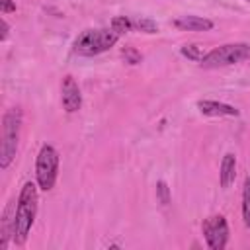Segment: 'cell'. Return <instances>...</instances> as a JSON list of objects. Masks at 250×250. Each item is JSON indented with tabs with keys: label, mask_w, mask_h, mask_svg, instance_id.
<instances>
[{
	"label": "cell",
	"mask_w": 250,
	"mask_h": 250,
	"mask_svg": "<svg viewBox=\"0 0 250 250\" xmlns=\"http://www.w3.org/2000/svg\"><path fill=\"white\" fill-rule=\"evenodd\" d=\"M37 188L33 182H25L18 203H16V217H14V242L16 244H25L29 230L33 227L35 215H37Z\"/></svg>",
	"instance_id": "1"
},
{
	"label": "cell",
	"mask_w": 250,
	"mask_h": 250,
	"mask_svg": "<svg viewBox=\"0 0 250 250\" xmlns=\"http://www.w3.org/2000/svg\"><path fill=\"white\" fill-rule=\"evenodd\" d=\"M21 127V109L10 107L2 115V137H0V168L6 170L16 158L18 139Z\"/></svg>",
	"instance_id": "2"
},
{
	"label": "cell",
	"mask_w": 250,
	"mask_h": 250,
	"mask_svg": "<svg viewBox=\"0 0 250 250\" xmlns=\"http://www.w3.org/2000/svg\"><path fill=\"white\" fill-rule=\"evenodd\" d=\"M117 41L119 33H115L113 29H86L74 39L72 53L80 57H96L109 51Z\"/></svg>",
	"instance_id": "3"
},
{
	"label": "cell",
	"mask_w": 250,
	"mask_h": 250,
	"mask_svg": "<svg viewBox=\"0 0 250 250\" xmlns=\"http://www.w3.org/2000/svg\"><path fill=\"white\" fill-rule=\"evenodd\" d=\"M250 59V45L248 43H227L221 47L211 49L205 53V57L199 61L203 68H219V66H229L236 64L240 61Z\"/></svg>",
	"instance_id": "4"
},
{
	"label": "cell",
	"mask_w": 250,
	"mask_h": 250,
	"mask_svg": "<svg viewBox=\"0 0 250 250\" xmlns=\"http://www.w3.org/2000/svg\"><path fill=\"white\" fill-rule=\"evenodd\" d=\"M57 174H59V152L55 146L51 145H43L37 160H35V180L37 186L43 191H49L55 188L57 182Z\"/></svg>",
	"instance_id": "5"
},
{
	"label": "cell",
	"mask_w": 250,
	"mask_h": 250,
	"mask_svg": "<svg viewBox=\"0 0 250 250\" xmlns=\"http://www.w3.org/2000/svg\"><path fill=\"white\" fill-rule=\"evenodd\" d=\"M201 232L205 238V244L211 250H223L229 242V225L223 215H213L203 221Z\"/></svg>",
	"instance_id": "6"
},
{
	"label": "cell",
	"mask_w": 250,
	"mask_h": 250,
	"mask_svg": "<svg viewBox=\"0 0 250 250\" xmlns=\"http://www.w3.org/2000/svg\"><path fill=\"white\" fill-rule=\"evenodd\" d=\"M61 102L66 113H74L80 109L82 105V94L80 88L76 84V80L72 76H64L62 84H61Z\"/></svg>",
	"instance_id": "7"
},
{
	"label": "cell",
	"mask_w": 250,
	"mask_h": 250,
	"mask_svg": "<svg viewBox=\"0 0 250 250\" xmlns=\"http://www.w3.org/2000/svg\"><path fill=\"white\" fill-rule=\"evenodd\" d=\"M172 23L180 31H211L213 29V21L201 16H180Z\"/></svg>",
	"instance_id": "8"
},
{
	"label": "cell",
	"mask_w": 250,
	"mask_h": 250,
	"mask_svg": "<svg viewBox=\"0 0 250 250\" xmlns=\"http://www.w3.org/2000/svg\"><path fill=\"white\" fill-rule=\"evenodd\" d=\"M197 107L203 115H211V117H223V115H229V117H236L238 115V109L234 105H229V104H223V102H215V100H201L197 102Z\"/></svg>",
	"instance_id": "9"
},
{
	"label": "cell",
	"mask_w": 250,
	"mask_h": 250,
	"mask_svg": "<svg viewBox=\"0 0 250 250\" xmlns=\"http://www.w3.org/2000/svg\"><path fill=\"white\" fill-rule=\"evenodd\" d=\"M14 217H16V203L10 201L4 209L2 223H0V250L8 248V242L14 240Z\"/></svg>",
	"instance_id": "10"
},
{
	"label": "cell",
	"mask_w": 250,
	"mask_h": 250,
	"mask_svg": "<svg viewBox=\"0 0 250 250\" xmlns=\"http://www.w3.org/2000/svg\"><path fill=\"white\" fill-rule=\"evenodd\" d=\"M236 178V156L232 152H227L223 156L221 162V172H219V180H221V188H230V184Z\"/></svg>",
	"instance_id": "11"
},
{
	"label": "cell",
	"mask_w": 250,
	"mask_h": 250,
	"mask_svg": "<svg viewBox=\"0 0 250 250\" xmlns=\"http://www.w3.org/2000/svg\"><path fill=\"white\" fill-rule=\"evenodd\" d=\"M242 219L244 225L250 229V176L244 180V189H242Z\"/></svg>",
	"instance_id": "12"
},
{
	"label": "cell",
	"mask_w": 250,
	"mask_h": 250,
	"mask_svg": "<svg viewBox=\"0 0 250 250\" xmlns=\"http://www.w3.org/2000/svg\"><path fill=\"white\" fill-rule=\"evenodd\" d=\"M111 29L115 31V33H127V31H133L135 27H133V20H129L127 16H115L113 20H111Z\"/></svg>",
	"instance_id": "13"
},
{
	"label": "cell",
	"mask_w": 250,
	"mask_h": 250,
	"mask_svg": "<svg viewBox=\"0 0 250 250\" xmlns=\"http://www.w3.org/2000/svg\"><path fill=\"white\" fill-rule=\"evenodd\" d=\"M180 53L184 55V57H188V59H191V61H201L203 57H205V53H203V49L199 47V45H195V43H191V45H184L182 49H180Z\"/></svg>",
	"instance_id": "14"
},
{
	"label": "cell",
	"mask_w": 250,
	"mask_h": 250,
	"mask_svg": "<svg viewBox=\"0 0 250 250\" xmlns=\"http://www.w3.org/2000/svg\"><path fill=\"white\" fill-rule=\"evenodd\" d=\"M133 27L139 29V31H145V33H156L158 31V25L152 20H146V18L133 20Z\"/></svg>",
	"instance_id": "15"
},
{
	"label": "cell",
	"mask_w": 250,
	"mask_h": 250,
	"mask_svg": "<svg viewBox=\"0 0 250 250\" xmlns=\"http://www.w3.org/2000/svg\"><path fill=\"white\" fill-rule=\"evenodd\" d=\"M121 57H123V61H125L127 64H139V62L143 61V55H141L135 47H123V49H121Z\"/></svg>",
	"instance_id": "16"
},
{
	"label": "cell",
	"mask_w": 250,
	"mask_h": 250,
	"mask_svg": "<svg viewBox=\"0 0 250 250\" xmlns=\"http://www.w3.org/2000/svg\"><path fill=\"white\" fill-rule=\"evenodd\" d=\"M156 199H158L160 205H164V207L170 203V188H168V184H166L164 180L156 182Z\"/></svg>",
	"instance_id": "17"
},
{
	"label": "cell",
	"mask_w": 250,
	"mask_h": 250,
	"mask_svg": "<svg viewBox=\"0 0 250 250\" xmlns=\"http://www.w3.org/2000/svg\"><path fill=\"white\" fill-rule=\"evenodd\" d=\"M0 12H2V14H12V12H16V2H14V0H0Z\"/></svg>",
	"instance_id": "18"
},
{
	"label": "cell",
	"mask_w": 250,
	"mask_h": 250,
	"mask_svg": "<svg viewBox=\"0 0 250 250\" xmlns=\"http://www.w3.org/2000/svg\"><path fill=\"white\" fill-rule=\"evenodd\" d=\"M0 23H2V35H0V41H6L8 39V33H10V25H8V21L2 18L0 20Z\"/></svg>",
	"instance_id": "19"
},
{
	"label": "cell",
	"mask_w": 250,
	"mask_h": 250,
	"mask_svg": "<svg viewBox=\"0 0 250 250\" xmlns=\"http://www.w3.org/2000/svg\"><path fill=\"white\" fill-rule=\"evenodd\" d=\"M248 2H250V0H248Z\"/></svg>",
	"instance_id": "20"
}]
</instances>
